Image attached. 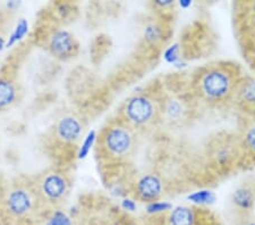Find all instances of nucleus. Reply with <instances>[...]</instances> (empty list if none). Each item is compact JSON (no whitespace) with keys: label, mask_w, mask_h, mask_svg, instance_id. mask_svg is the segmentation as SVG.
Returning a JSON list of instances; mask_svg holds the SVG:
<instances>
[{"label":"nucleus","mask_w":255,"mask_h":225,"mask_svg":"<svg viewBox=\"0 0 255 225\" xmlns=\"http://www.w3.org/2000/svg\"><path fill=\"white\" fill-rule=\"evenodd\" d=\"M240 67L232 63H212L197 69L191 81V91L196 100L219 107L235 100L242 80Z\"/></svg>","instance_id":"1"},{"label":"nucleus","mask_w":255,"mask_h":225,"mask_svg":"<svg viewBox=\"0 0 255 225\" xmlns=\"http://www.w3.org/2000/svg\"><path fill=\"white\" fill-rule=\"evenodd\" d=\"M118 118L135 132H145L154 129L161 122L160 92L141 90L123 102Z\"/></svg>","instance_id":"2"},{"label":"nucleus","mask_w":255,"mask_h":225,"mask_svg":"<svg viewBox=\"0 0 255 225\" xmlns=\"http://www.w3.org/2000/svg\"><path fill=\"white\" fill-rule=\"evenodd\" d=\"M136 149V132L121 120L110 121L97 139L99 156L112 162H122L133 156Z\"/></svg>","instance_id":"3"},{"label":"nucleus","mask_w":255,"mask_h":225,"mask_svg":"<svg viewBox=\"0 0 255 225\" xmlns=\"http://www.w3.org/2000/svg\"><path fill=\"white\" fill-rule=\"evenodd\" d=\"M209 162L220 173H229L243 163V151L237 134L220 132L212 137L207 147Z\"/></svg>","instance_id":"4"},{"label":"nucleus","mask_w":255,"mask_h":225,"mask_svg":"<svg viewBox=\"0 0 255 225\" xmlns=\"http://www.w3.org/2000/svg\"><path fill=\"white\" fill-rule=\"evenodd\" d=\"M1 204L11 218H30L40 205L34 183L24 181L13 183L6 188Z\"/></svg>","instance_id":"5"},{"label":"nucleus","mask_w":255,"mask_h":225,"mask_svg":"<svg viewBox=\"0 0 255 225\" xmlns=\"http://www.w3.org/2000/svg\"><path fill=\"white\" fill-rule=\"evenodd\" d=\"M34 183L40 204L57 208L71 194L72 182L68 175L58 170H48L35 179Z\"/></svg>","instance_id":"6"},{"label":"nucleus","mask_w":255,"mask_h":225,"mask_svg":"<svg viewBox=\"0 0 255 225\" xmlns=\"http://www.w3.org/2000/svg\"><path fill=\"white\" fill-rule=\"evenodd\" d=\"M191 95L187 97L182 93H172L163 96L160 93V107H161V122L171 126H183L191 120L193 104Z\"/></svg>","instance_id":"7"},{"label":"nucleus","mask_w":255,"mask_h":225,"mask_svg":"<svg viewBox=\"0 0 255 225\" xmlns=\"http://www.w3.org/2000/svg\"><path fill=\"white\" fill-rule=\"evenodd\" d=\"M84 121L76 114L67 113L56 121L53 133L61 143L77 145L84 136Z\"/></svg>","instance_id":"8"},{"label":"nucleus","mask_w":255,"mask_h":225,"mask_svg":"<svg viewBox=\"0 0 255 225\" xmlns=\"http://www.w3.org/2000/svg\"><path fill=\"white\" fill-rule=\"evenodd\" d=\"M237 136L243 151V162L255 165V113H244Z\"/></svg>","instance_id":"9"},{"label":"nucleus","mask_w":255,"mask_h":225,"mask_svg":"<svg viewBox=\"0 0 255 225\" xmlns=\"http://www.w3.org/2000/svg\"><path fill=\"white\" fill-rule=\"evenodd\" d=\"M163 194L162 180L153 173L143 174L134 184L135 198L143 203H155Z\"/></svg>","instance_id":"10"},{"label":"nucleus","mask_w":255,"mask_h":225,"mask_svg":"<svg viewBox=\"0 0 255 225\" xmlns=\"http://www.w3.org/2000/svg\"><path fill=\"white\" fill-rule=\"evenodd\" d=\"M49 50L58 59H69L79 52V42L71 32L59 30L49 39Z\"/></svg>","instance_id":"11"},{"label":"nucleus","mask_w":255,"mask_h":225,"mask_svg":"<svg viewBox=\"0 0 255 225\" xmlns=\"http://www.w3.org/2000/svg\"><path fill=\"white\" fill-rule=\"evenodd\" d=\"M232 205L238 212V215L248 218L255 207V181L243 183L233 192L230 198Z\"/></svg>","instance_id":"12"},{"label":"nucleus","mask_w":255,"mask_h":225,"mask_svg":"<svg viewBox=\"0 0 255 225\" xmlns=\"http://www.w3.org/2000/svg\"><path fill=\"white\" fill-rule=\"evenodd\" d=\"M235 100L242 107L243 113H255V79L250 76L242 77Z\"/></svg>","instance_id":"13"},{"label":"nucleus","mask_w":255,"mask_h":225,"mask_svg":"<svg viewBox=\"0 0 255 225\" xmlns=\"http://www.w3.org/2000/svg\"><path fill=\"white\" fill-rule=\"evenodd\" d=\"M18 89L14 80L0 77V110L10 107L17 100Z\"/></svg>","instance_id":"14"},{"label":"nucleus","mask_w":255,"mask_h":225,"mask_svg":"<svg viewBox=\"0 0 255 225\" xmlns=\"http://www.w3.org/2000/svg\"><path fill=\"white\" fill-rule=\"evenodd\" d=\"M194 211L190 207H177L169 216V225H194Z\"/></svg>","instance_id":"15"},{"label":"nucleus","mask_w":255,"mask_h":225,"mask_svg":"<svg viewBox=\"0 0 255 225\" xmlns=\"http://www.w3.org/2000/svg\"><path fill=\"white\" fill-rule=\"evenodd\" d=\"M43 225H74V223L67 213L53 208L44 219Z\"/></svg>","instance_id":"16"},{"label":"nucleus","mask_w":255,"mask_h":225,"mask_svg":"<svg viewBox=\"0 0 255 225\" xmlns=\"http://www.w3.org/2000/svg\"><path fill=\"white\" fill-rule=\"evenodd\" d=\"M27 31H28V24L26 22V19L22 18L17 23L16 27L14 28L13 33H11V35L9 36V40H8L6 42V47L9 48V47L13 46L14 43L17 42L18 40L22 39L23 36L27 33Z\"/></svg>","instance_id":"17"},{"label":"nucleus","mask_w":255,"mask_h":225,"mask_svg":"<svg viewBox=\"0 0 255 225\" xmlns=\"http://www.w3.org/2000/svg\"><path fill=\"white\" fill-rule=\"evenodd\" d=\"M188 199L195 204H210L215 200V195L210 191H200L195 192L194 195H191Z\"/></svg>","instance_id":"18"},{"label":"nucleus","mask_w":255,"mask_h":225,"mask_svg":"<svg viewBox=\"0 0 255 225\" xmlns=\"http://www.w3.org/2000/svg\"><path fill=\"white\" fill-rule=\"evenodd\" d=\"M147 212L150 214H159V213H163L171 210V205L168 203H161V202H155L147 204Z\"/></svg>","instance_id":"19"},{"label":"nucleus","mask_w":255,"mask_h":225,"mask_svg":"<svg viewBox=\"0 0 255 225\" xmlns=\"http://www.w3.org/2000/svg\"><path fill=\"white\" fill-rule=\"evenodd\" d=\"M96 138L97 137H96V133H94V132H91L88 137L85 138V140L83 142V145H82L81 150L79 153L80 158H84L86 155L89 154V151H90V149H91L92 145L94 143V141H96Z\"/></svg>","instance_id":"20"},{"label":"nucleus","mask_w":255,"mask_h":225,"mask_svg":"<svg viewBox=\"0 0 255 225\" xmlns=\"http://www.w3.org/2000/svg\"><path fill=\"white\" fill-rule=\"evenodd\" d=\"M246 55H248L250 64L252 65V67L255 71V38L250 40L248 47H246Z\"/></svg>","instance_id":"21"},{"label":"nucleus","mask_w":255,"mask_h":225,"mask_svg":"<svg viewBox=\"0 0 255 225\" xmlns=\"http://www.w3.org/2000/svg\"><path fill=\"white\" fill-rule=\"evenodd\" d=\"M123 207H124L126 211L133 212V211H135V208H136V205H135L133 200L126 199V200H124V202H123Z\"/></svg>","instance_id":"22"},{"label":"nucleus","mask_w":255,"mask_h":225,"mask_svg":"<svg viewBox=\"0 0 255 225\" xmlns=\"http://www.w3.org/2000/svg\"><path fill=\"white\" fill-rule=\"evenodd\" d=\"M3 47H6V35L3 32L0 31V51L2 50Z\"/></svg>","instance_id":"23"},{"label":"nucleus","mask_w":255,"mask_h":225,"mask_svg":"<svg viewBox=\"0 0 255 225\" xmlns=\"http://www.w3.org/2000/svg\"><path fill=\"white\" fill-rule=\"evenodd\" d=\"M5 191H6V188H5V186H3V183L1 181V178H0V203H1V200L3 198Z\"/></svg>","instance_id":"24"},{"label":"nucleus","mask_w":255,"mask_h":225,"mask_svg":"<svg viewBox=\"0 0 255 225\" xmlns=\"http://www.w3.org/2000/svg\"><path fill=\"white\" fill-rule=\"evenodd\" d=\"M118 225H127V224H118Z\"/></svg>","instance_id":"25"}]
</instances>
